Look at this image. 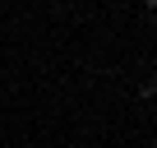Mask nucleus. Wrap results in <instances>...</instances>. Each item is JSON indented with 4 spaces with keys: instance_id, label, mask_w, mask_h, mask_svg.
Returning <instances> with one entry per match:
<instances>
[{
    "instance_id": "1",
    "label": "nucleus",
    "mask_w": 157,
    "mask_h": 148,
    "mask_svg": "<svg viewBox=\"0 0 157 148\" xmlns=\"http://www.w3.org/2000/svg\"><path fill=\"white\" fill-rule=\"evenodd\" d=\"M143 5H148V10H152V14H157V0H143Z\"/></svg>"
}]
</instances>
